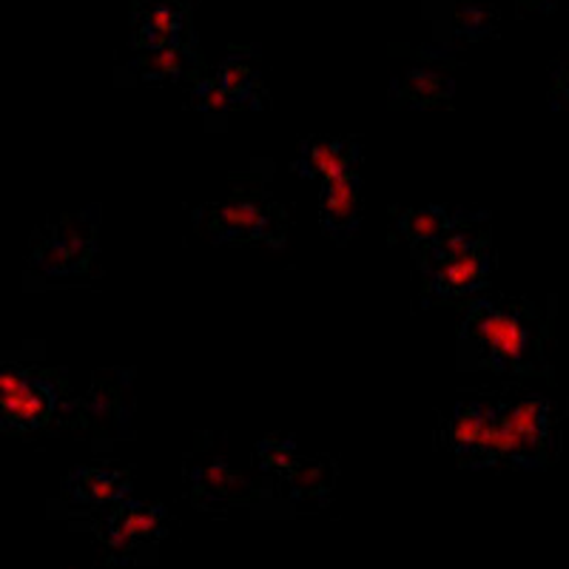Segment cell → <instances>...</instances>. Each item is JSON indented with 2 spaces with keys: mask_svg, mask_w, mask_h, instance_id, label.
<instances>
[{
  "mask_svg": "<svg viewBox=\"0 0 569 569\" xmlns=\"http://www.w3.org/2000/svg\"><path fill=\"white\" fill-rule=\"evenodd\" d=\"M186 49L182 46H171V49H162V52H149V58L140 60V69L151 80H169L180 78L182 71H186Z\"/></svg>",
  "mask_w": 569,
  "mask_h": 569,
  "instance_id": "cell-19",
  "label": "cell"
},
{
  "mask_svg": "<svg viewBox=\"0 0 569 569\" xmlns=\"http://www.w3.org/2000/svg\"><path fill=\"white\" fill-rule=\"evenodd\" d=\"M319 220L328 237L337 242L350 240L362 220V180L356 171L330 177L319 194Z\"/></svg>",
  "mask_w": 569,
  "mask_h": 569,
  "instance_id": "cell-7",
  "label": "cell"
},
{
  "mask_svg": "<svg viewBox=\"0 0 569 569\" xmlns=\"http://www.w3.org/2000/svg\"><path fill=\"white\" fill-rule=\"evenodd\" d=\"M552 106L569 111V54L556 66V86H552Z\"/></svg>",
  "mask_w": 569,
  "mask_h": 569,
  "instance_id": "cell-22",
  "label": "cell"
},
{
  "mask_svg": "<svg viewBox=\"0 0 569 569\" xmlns=\"http://www.w3.org/2000/svg\"><path fill=\"white\" fill-rule=\"evenodd\" d=\"M0 413L9 433L43 430L58 413V385L38 370L9 365L0 373Z\"/></svg>",
  "mask_w": 569,
  "mask_h": 569,
  "instance_id": "cell-4",
  "label": "cell"
},
{
  "mask_svg": "<svg viewBox=\"0 0 569 569\" xmlns=\"http://www.w3.org/2000/svg\"><path fill=\"white\" fill-rule=\"evenodd\" d=\"M194 490L197 498H200V505H206V498H211V501H228V498L246 496L248 485L240 472H233L226 461H213V465L194 472Z\"/></svg>",
  "mask_w": 569,
  "mask_h": 569,
  "instance_id": "cell-14",
  "label": "cell"
},
{
  "mask_svg": "<svg viewBox=\"0 0 569 569\" xmlns=\"http://www.w3.org/2000/svg\"><path fill=\"white\" fill-rule=\"evenodd\" d=\"M421 273L427 279V302H439V299H465L487 288L492 268L490 242L465 257L450 259H430L419 262Z\"/></svg>",
  "mask_w": 569,
  "mask_h": 569,
  "instance_id": "cell-6",
  "label": "cell"
},
{
  "mask_svg": "<svg viewBox=\"0 0 569 569\" xmlns=\"http://www.w3.org/2000/svg\"><path fill=\"white\" fill-rule=\"evenodd\" d=\"M530 3H541V0H530Z\"/></svg>",
  "mask_w": 569,
  "mask_h": 569,
  "instance_id": "cell-23",
  "label": "cell"
},
{
  "mask_svg": "<svg viewBox=\"0 0 569 569\" xmlns=\"http://www.w3.org/2000/svg\"><path fill=\"white\" fill-rule=\"evenodd\" d=\"M556 450V421L550 399L527 393L516 401H490L479 467L541 470Z\"/></svg>",
  "mask_w": 569,
  "mask_h": 569,
  "instance_id": "cell-2",
  "label": "cell"
},
{
  "mask_svg": "<svg viewBox=\"0 0 569 569\" xmlns=\"http://www.w3.org/2000/svg\"><path fill=\"white\" fill-rule=\"evenodd\" d=\"M213 242H282L284 213L266 191H237L202 211Z\"/></svg>",
  "mask_w": 569,
  "mask_h": 569,
  "instance_id": "cell-3",
  "label": "cell"
},
{
  "mask_svg": "<svg viewBox=\"0 0 569 569\" xmlns=\"http://www.w3.org/2000/svg\"><path fill=\"white\" fill-rule=\"evenodd\" d=\"M194 106L202 111H231V109H240L237 100L228 94L226 89H220L217 80H202L194 91Z\"/></svg>",
  "mask_w": 569,
  "mask_h": 569,
  "instance_id": "cell-20",
  "label": "cell"
},
{
  "mask_svg": "<svg viewBox=\"0 0 569 569\" xmlns=\"http://www.w3.org/2000/svg\"><path fill=\"white\" fill-rule=\"evenodd\" d=\"M288 476V485H291L293 496L308 498L319 496V492H328L330 487V467L325 461H297Z\"/></svg>",
  "mask_w": 569,
  "mask_h": 569,
  "instance_id": "cell-17",
  "label": "cell"
},
{
  "mask_svg": "<svg viewBox=\"0 0 569 569\" xmlns=\"http://www.w3.org/2000/svg\"><path fill=\"white\" fill-rule=\"evenodd\" d=\"M259 470L266 472H291L297 465V447L291 439H266L253 450Z\"/></svg>",
  "mask_w": 569,
  "mask_h": 569,
  "instance_id": "cell-18",
  "label": "cell"
},
{
  "mask_svg": "<svg viewBox=\"0 0 569 569\" xmlns=\"http://www.w3.org/2000/svg\"><path fill=\"white\" fill-rule=\"evenodd\" d=\"M94 253V226L83 217H60L49 226V233L38 242L32 253V266L49 277H71L86 271Z\"/></svg>",
  "mask_w": 569,
  "mask_h": 569,
  "instance_id": "cell-5",
  "label": "cell"
},
{
  "mask_svg": "<svg viewBox=\"0 0 569 569\" xmlns=\"http://www.w3.org/2000/svg\"><path fill=\"white\" fill-rule=\"evenodd\" d=\"M162 510L160 507L140 505V501H120L114 512L106 518V541L114 550H126L137 541H149V538L160 536L162 530Z\"/></svg>",
  "mask_w": 569,
  "mask_h": 569,
  "instance_id": "cell-9",
  "label": "cell"
},
{
  "mask_svg": "<svg viewBox=\"0 0 569 569\" xmlns=\"http://www.w3.org/2000/svg\"><path fill=\"white\" fill-rule=\"evenodd\" d=\"M487 410H490V401H461L459 408H456L453 419H450V430H447L450 450L456 453L459 465L470 467V470H479Z\"/></svg>",
  "mask_w": 569,
  "mask_h": 569,
  "instance_id": "cell-10",
  "label": "cell"
},
{
  "mask_svg": "<svg viewBox=\"0 0 569 569\" xmlns=\"http://www.w3.org/2000/svg\"><path fill=\"white\" fill-rule=\"evenodd\" d=\"M69 498L74 505L100 507L120 501L129 490V479L120 470H100V467H83L69 479Z\"/></svg>",
  "mask_w": 569,
  "mask_h": 569,
  "instance_id": "cell-12",
  "label": "cell"
},
{
  "mask_svg": "<svg viewBox=\"0 0 569 569\" xmlns=\"http://www.w3.org/2000/svg\"><path fill=\"white\" fill-rule=\"evenodd\" d=\"M359 162V146L353 140H339V137H319L299 146L297 171L311 180H330V177L356 171Z\"/></svg>",
  "mask_w": 569,
  "mask_h": 569,
  "instance_id": "cell-8",
  "label": "cell"
},
{
  "mask_svg": "<svg viewBox=\"0 0 569 569\" xmlns=\"http://www.w3.org/2000/svg\"><path fill=\"white\" fill-rule=\"evenodd\" d=\"M456 29H459L461 38H485V34H490L492 29V18L487 9L481 7H465L459 12V18H456Z\"/></svg>",
  "mask_w": 569,
  "mask_h": 569,
  "instance_id": "cell-21",
  "label": "cell"
},
{
  "mask_svg": "<svg viewBox=\"0 0 569 569\" xmlns=\"http://www.w3.org/2000/svg\"><path fill=\"white\" fill-rule=\"evenodd\" d=\"M182 27H186V18H182L180 9L171 7V3H157L137 29L134 43L142 52H162V49L180 46Z\"/></svg>",
  "mask_w": 569,
  "mask_h": 569,
  "instance_id": "cell-13",
  "label": "cell"
},
{
  "mask_svg": "<svg viewBox=\"0 0 569 569\" xmlns=\"http://www.w3.org/2000/svg\"><path fill=\"white\" fill-rule=\"evenodd\" d=\"M396 222H399L401 237L419 251V248L430 246V242H436L439 237L450 233L453 228L467 226V213L459 211V208L425 206L413 208V211H405Z\"/></svg>",
  "mask_w": 569,
  "mask_h": 569,
  "instance_id": "cell-11",
  "label": "cell"
},
{
  "mask_svg": "<svg viewBox=\"0 0 569 569\" xmlns=\"http://www.w3.org/2000/svg\"><path fill=\"white\" fill-rule=\"evenodd\" d=\"M217 83H220V89H226L228 94H231L233 100H237V106H257V71L251 69V66L246 63V60L240 58H228L226 63L220 66V71H217Z\"/></svg>",
  "mask_w": 569,
  "mask_h": 569,
  "instance_id": "cell-16",
  "label": "cell"
},
{
  "mask_svg": "<svg viewBox=\"0 0 569 569\" xmlns=\"http://www.w3.org/2000/svg\"><path fill=\"white\" fill-rule=\"evenodd\" d=\"M450 91H453V83H450L445 74H436V71L427 69H413L408 71V78L401 83L399 94L401 100H408V103L436 106L445 98H450Z\"/></svg>",
  "mask_w": 569,
  "mask_h": 569,
  "instance_id": "cell-15",
  "label": "cell"
},
{
  "mask_svg": "<svg viewBox=\"0 0 569 569\" xmlns=\"http://www.w3.org/2000/svg\"><path fill=\"white\" fill-rule=\"evenodd\" d=\"M459 342L472 365L496 373L536 376L543 370V322L536 305L525 299H476L467 308Z\"/></svg>",
  "mask_w": 569,
  "mask_h": 569,
  "instance_id": "cell-1",
  "label": "cell"
}]
</instances>
